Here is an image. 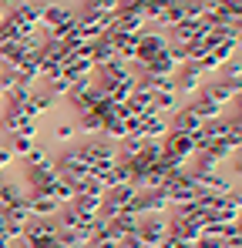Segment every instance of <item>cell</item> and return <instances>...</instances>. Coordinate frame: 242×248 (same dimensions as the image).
Returning a JSON list of instances; mask_svg holds the SVG:
<instances>
[{
	"instance_id": "6da1fadb",
	"label": "cell",
	"mask_w": 242,
	"mask_h": 248,
	"mask_svg": "<svg viewBox=\"0 0 242 248\" xmlns=\"http://www.w3.org/2000/svg\"><path fill=\"white\" fill-rule=\"evenodd\" d=\"M202 78V61H185V64H175L172 71V87L175 91H195V81Z\"/></svg>"
}]
</instances>
